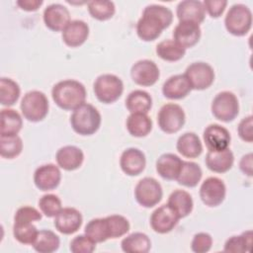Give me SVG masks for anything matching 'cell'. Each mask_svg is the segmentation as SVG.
<instances>
[{"mask_svg":"<svg viewBox=\"0 0 253 253\" xmlns=\"http://www.w3.org/2000/svg\"><path fill=\"white\" fill-rule=\"evenodd\" d=\"M173 22V12L160 4H149L136 23L137 37L143 42H152Z\"/></svg>","mask_w":253,"mask_h":253,"instance_id":"cell-1","label":"cell"},{"mask_svg":"<svg viewBox=\"0 0 253 253\" xmlns=\"http://www.w3.org/2000/svg\"><path fill=\"white\" fill-rule=\"evenodd\" d=\"M51 97L60 109L74 111L85 103L87 92L81 82L74 79H65L53 85Z\"/></svg>","mask_w":253,"mask_h":253,"instance_id":"cell-2","label":"cell"},{"mask_svg":"<svg viewBox=\"0 0 253 253\" xmlns=\"http://www.w3.org/2000/svg\"><path fill=\"white\" fill-rule=\"evenodd\" d=\"M69 122L76 133L86 136L98 131L101 126L102 117L93 105L84 103L72 112Z\"/></svg>","mask_w":253,"mask_h":253,"instance_id":"cell-3","label":"cell"},{"mask_svg":"<svg viewBox=\"0 0 253 253\" xmlns=\"http://www.w3.org/2000/svg\"><path fill=\"white\" fill-rule=\"evenodd\" d=\"M20 109L23 117L32 123L42 122L48 114L49 103L46 95L39 90L27 92L21 100Z\"/></svg>","mask_w":253,"mask_h":253,"instance_id":"cell-4","label":"cell"},{"mask_svg":"<svg viewBox=\"0 0 253 253\" xmlns=\"http://www.w3.org/2000/svg\"><path fill=\"white\" fill-rule=\"evenodd\" d=\"M93 91L101 103L112 104L118 101L123 95L124 82L115 74H101L94 81Z\"/></svg>","mask_w":253,"mask_h":253,"instance_id":"cell-5","label":"cell"},{"mask_svg":"<svg viewBox=\"0 0 253 253\" xmlns=\"http://www.w3.org/2000/svg\"><path fill=\"white\" fill-rule=\"evenodd\" d=\"M252 12L244 4H233L227 11L224 18L226 31L236 37L245 36L252 27Z\"/></svg>","mask_w":253,"mask_h":253,"instance_id":"cell-6","label":"cell"},{"mask_svg":"<svg viewBox=\"0 0 253 253\" xmlns=\"http://www.w3.org/2000/svg\"><path fill=\"white\" fill-rule=\"evenodd\" d=\"M213 117L223 123L232 122L239 114V102L236 95L230 91L217 93L211 105Z\"/></svg>","mask_w":253,"mask_h":253,"instance_id":"cell-7","label":"cell"},{"mask_svg":"<svg viewBox=\"0 0 253 253\" xmlns=\"http://www.w3.org/2000/svg\"><path fill=\"white\" fill-rule=\"evenodd\" d=\"M186 123V115L183 108L175 103L163 105L157 114L159 128L165 133L178 132Z\"/></svg>","mask_w":253,"mask_h":253,"instance_id":"cell-8","label":"cell"},{"mask_svg":"<svg viewBox=\"0 0 253 253\" xmlns=\"http://www.w3.org/2000/svg\"><path fill=\"white\" fill-rule=\"evenodd\" d=\"M163 197V190L160 183L153 177L140 179L134 188V199L138 205L150 209L155 207Z\"/></svg>","mask_w":253,"mask_h":253,"instance_id":"cell-9","label":"cell"},{"mask_svg":"<svg viewBox=\"0 0 253 253\" xmlns=\"http://www.w3.org/2000/svg\"><path fill=\"white\" fill-rule=\"evenodd\" d=\"M192 90H206L211 87L214 81V70L211 65L204 61L193 62L187 66L185 70Z\"/></svg>","mask_w":253,"mask_h":253,"instance_id":"cell-10","label":"cell"},{"mask_svg":"<svg viewBox=\"0 0 253 253\" xmlns=\"http://www.w3.org/2000/svg\"><path fill=\"white\" fill-rule=\"evenodd\" d=\"M199 195L204 205L215 208L223 203L226 196V186L221 179L209 177L202 183Z\"/></svg>","mask_w":253,"mask_h":253,"instance_id":"cell-11","label":"cell"},{"mask_svg":"<svg viewBox=\"0 0 253 253\" xmlns=\"http://www.w3.org/2000/svg\"><path fill=\"white\" fill-rule=\"evenodd\" d=\"M130 77L135 84L149 87L158 81L160 71L154 61L150 59H140L132 64L130 68Z\"/></svg>","mask_w":253,"mask_h":253,"instance_id":"cell-12","label":"cell"},{"mask_svg":"<svg viewBox=\"0 0 253 253\" xmlns=\"http://www.w3.org/2000/svg\"><path fill=\"white\" fill-rule=\"evenodd\" d=\"M34 183L36 187L43 192L54 190L61 181V172L58 165L47 163L39 166L34 172Z\"/></svg>","mask_w":253,"mask_h":253,"instance_id":"cell-13","label":"cell"},{"mask_svg":"<svg viewBox=\"0 0 253 253\" xmlns=\"http://www.w3.org/2000/svg\"><path fill=\"white\" fill-rule=\"evenodd\" d=\"M203 139L209 151H220L229 147L231 135L221 125L211 124L204 129Z\"/></svg>","mask_w":253,"mask_h":253,"instance_id":"cell-14","label":"cell"},{"mask_svg":"<svg viewBox=\"0 0 253 253\" xmlns=\"http://www.w3.org/2000/svg\"><path fill=\"white\" fill-rule=\"evenodd\" d=\"M179 217L170 209V207L165 204L157 209H155L149 219V223L153 231L159 234H165L172 231L179 222Z\"/></svg>","mask_w":253,"mask_h":253,"instance_id":"cell-15","label":"cell"},{"mask_svg":"<svg viewBox=\"0 0 253 253\" xmlns=\"http://www.w3.org/2000/svg\"><path fill=\"white\" fill-rule=\"evenodd\" d=\"M42 20L47 29L52 32H62L71 22L69 10L59 3L46 6L42 13Z\"/></svg>","mask_w":253,"mask_h":253,"instance_id":"cell-16","label":"cell"},{"mask_svg":"<svg viewBox=\"0 0 253 253\" xmlns=\"http://www.w3.org/2000/svg\"><path fill=\"white\" fill-rule=\"evenodd\" d=\"M83 222L81 212L75 208H62L54 216L55 229L65 235H70L79 230Z\"/></svg>","mask_w":253,"mask_h":253,"instance_id":"cell-17","label":"cell"},{"mask_svg":"<svg viewBox=\"0 0 253 253\" xmlns=\"http://www.w3.org/2000/svg\"><path fill=\"white\" fill-rule=\"evenodd\" d=\"M120 166L127 176H137L142 173L146 166L145 155L136 147L126 148L121 154Z\"/></svg>","mask_w":253,"mask_h":253,"instance_id":"cell-18","label":"cell"},{"mask_svg":"<svg viewBox=\"0 0 253 253\" xmlns=\"http://www.w3.org/2000/svg\"><path fill=\"white\" fill-rule=\"evenodd\" d=\"M201 36L200 25L193 22H179L173 31V40L185 49L196 45Z\"/></svg>","mask_w":253,"mask_h":253,"instance_id":"cell-19","label":"cell"},{"mask_svg":"<svg viewBox=\"0 0 253 253\" xmlns=\"http://www.w3.org/2000/svg\"><path fill=\"white\" fill-rule=\"evenodd\" d=\"M89 26L83 20H73L62 31V41L69 47H78L88 39Z\"/></svg>","mask_w":253,"mask_h":253,"instance_id":"cell-20","label":"cell"},{"mask_svg":"<svg viewBox=\"0 0 253 253\" xmlns=\"http://www.w3.org/2000/svg\"><path fill=\"white\" fill-rule=\"evenodd\" d=\"M179 22H193L198 25L204 22L206 11L203 2L199 0H183L176 7Z\"/></svg>","mask_w":253,"mask_h":253,"instance_id":"cell-21","label":"cell"},{"mask_svg":"<svg viewBox=\"0 0 253 253\" xmlns=\"http://www.w3.org/2000/svg\"><path fill=\"white\" fill-rule=\"evenodd\" d=\"M55 160L59 168L65 171H74L83 164L84 153L75 145H65L56 151Z\"/></svg>","mask_w":253,"mask_h":253,"instance_id":"cell-22","label":"cell"},{"mask_svg":"<svg viewBox=\"0 0 253 253\" xmlns=\"http://www.w3.org/2000/svg\"><path fill=\"white\" fill-rule=\"evenodd\" d=\"M191 91L192 87L185 74L172 75L162 85V94L169 100H181Z\"/></svg>","mask_w":253,"mask_h":253,"instance_id":"cell-23","label":"cell"},{"mask_svg":"<svg viewBox=\"0 0 253 253\" xmlns=\"http://www.w3.org/2000/svg\"><path fill=\"white\" fill-rule=\"evenodd\" d=\"M205 163L208 169L211 172L225 173L232 168L234 155L229 147L220 151H208Z\"/></svg>","mask_w":253,"mask_h":253,"instance_id":"cell-24","label":"cell"},{"mask_svg":"<svg viewBox=\"0 0 253 253\" xmlns=\"http://www.w3.org/2000/svg\"><path fill=\"white\" fill-rule=\"evenodd\" d=\"M183 160L174 153H164L156 160V171L158 175L168 181H174L177 179Z\"/></svg>","mask_w":253,"mask_h":253,"instance_id":"cell-25","label":"cell"},{"mask_svg":"<svg viewBox=\"0 0 253 253\" xmlns=\"http://www.w3.org/2000/svg\"><path fill=\"white\" fill-rule=\"evenodd\" d=\"M167 205L181 219L188 216L194 209L192 196L185 190H174L168 197Z\"/></svg>","mask_w":253,"mask_h":253,"instance_id":"cell-26","label":"cell"},{"mask_svg":"<svg viewBox=\"0 0 253 253\" xmlns=\"http://www.w3.org/2000/svg\"><path fill=\"white\" fill-rule=\"evenodd\" d=\"M176 149L186 158H197L203 152V143L197 133L187 131L178 137Z\"/></svg>","mask_w":253,"mask_h":253,"instance_id":"cell-27","label":"cell"},{"mask_svg":"<svg viewBox=\"0 0 253 253\" xmlns=\"http://www.w3.org/2000/svg\"><path fill=\"white\" fill-rule=\"evenodd\" d=\"M126 129L131 136L144 137L152 129V120L147 114L131 113L126 122Z\"/></svg>","mask_w":253,"mask_h":253,"instance_id":"cell-28","label":"cell"},{"mask_svg":"<svg viewBox=\"0 0 253 253\" xmlns=\"http://www.w3.org/2000/svg\"><path fill=\"white\" fill-rule=\"evenodd\" d=\"M125 105L130 114H147L152 108V97L148 92L141 89H136L131 91L126 96Z\"/></svg>","mask_w":253,"mask_h":253,"instance_id":"cell-29","label":"cell"},{"mask_svg":"<svg viewBox=\"0 0 253 253\" xmlns=\"http://www.w3.org/2000/svg\"><path fill=\"white\" fill-rule=\"evenodd\" d=\"M0 135H18L23 126L21 115L14 109L5 108L1 110Z\"/></svg>","mask_w":253,"mask_h":253,"instance_id":"cell-30","label":"cell"},{"mask_svg":"<svg viewBox=\"0 0 253 253\" xmlns=\"http://www.w3.org/2000/svg\"><path fill=\"white\" fill-rule=\"evenodd\" d=\"M121 247L126 253H147L151 249V240L143 232H132L122 240Z\"/></svg>","mask_w":253,"mask_h":253,"instance_id":"cell-31","label":"cell"},{"mask_svg":"<svg viewBox=\"0 0 253 253\" xmlns=\"http://www.w3.org/2000/svg\"><path fill=\"white\" fill-rule=\"evenodd\" d=\"M203 177V171L199 164L193 161H184L180 173L176 179L179 185L187 188L196 187Z\"/></svg>","mask_w":253,"mask_h":253,"instance_id":"cell-32","label":"cell"},{"mask_svg":"<svg viewBox=\"0 0 253 253\" xmlns=\"http://www.w3.org/2000/svg\"><path fill=\"white\" fill-rule=\"evenodd\" d=\"M60 245V239L55 232L49 229L39 230L38 236L33 243V248L39 253L55 252Z\"/></svg>","mask_w":253,"mask_h":253,"instance_id":"cell-33","label":"cell"},{"mask_svg":"<svg viewBox=\"0 0 253 253\" xmlns=\"http://www.w3.org/2000/svg\"><path fill=\"white\" fill-rule=\"evenodd\" d=\"M158 57L165 61H178L182 59L186 53V49L179 45L174 40H163L157 43L155 48Z\"/></svg>","mask_w":253,"mask_h":253,"instance_id":"cell-34","label":"cell"},{"mask_svg":"<svg viewBox=\"0 0 253 253\" xmlns=\"http://www.w3.org/2000/svg\"><path fill=\"white\" fill-rule=\"evenodd\" d=\"M21 95L19 84L11 78L1 77L0 79V103L4 107H11L16 104Z\"/></svg>","mask_w":253,"mask_h":253,"instance_id":"cell-35","label":"cell"},{"mask_svg":"<svg viewBox=\"0 0 253 253\" xmlns=\"http://www.w3.org/2000/svg\"><path fill=\"white\" fill-rule=\"evenodd\" d=\"M252 230L249 229L239 235L230 236L224 243L223 251L228 253L250 252L252 248Z\"/></svg>","mask_w":253,"mask_h":253,"instance_id":"cell-36","label":"cell"},{"mask_svg":"<svg viewBox=\"0 0 253 253\" xmlns=\"http://www.w3.org/2000/svg\"><path fill=\"white\" fill-rule=\"evenodd\" d=\"M88 12L92 18L98 21H107L116 13V6L113 1L92 0L87 2Z\"/></svg>","mask_w":253,"mask_h":253,"instance_id":"cell-37","label":"cell"},{"mask_svg":"<svg viewBox=\"0 0 253 253\" xmlns=\"http://www.w3.org/2000/svg\"><path fill=\"white\" fill-rule=\"evenodd\" d=\"M84 233L96 243H102L110 239L105 217H97L89 220L85 225Z\"/></svg>","mask_w":253,"mask_h":253,"instance_id":"cell-38","label":"cell"},{"mask_svg":"<svg viewBox=\"0 0 253 253\" xmlns=\"http://www.w3.org/2000/svg\"><path fill=\"white\" fill-rule=\"evenodd\" d=\"M23 150V140L19 135H0V155L6 159L16 158Z\"/></svg>","mask_w":253,"mask_h":253,"instance_id":"cell-39","label":"cell"},{"mask_svg":"<svg viewBox=\"0 0 253 253\" xmlns=\"http://www.w3.org/2000/svg\"><path fill=\"white\" fill-rule=\"evenodd\" d=\"M110 239H116L126 235L129 229L130 224L126 217L121 214H111L105 217Z\"/></svg>","mask_w":253,"mask_h":253,"instance_id":"cell-40","label":"cell"},{"mask_svg":"<svg viewBox=\"0 0 253 253\" xmlns=\"http://www.w3.org/2000/svg\"><path fill=\"white\" fill-rule=\"evenodd\" d=\"M39 230L33 223H14L13 224V235L14 238L26 245H33Z\"/></svg>","mask_w":253,"mask_h":253,"instance_id":"cell-41","label":"cell"},{"mask_svg":"<svg viewBox=\"0 0 253 253\" xmlns=\"http://www.w3.org/2000/svg\"><path fill=\"white\" fill-rule=\"evenodd\" d=\"M39 208L46 217H54L62 209L61 200L54 194H45L39 200Z\"/></svg>","mask_w":253,"mask_h":253,"instance_id":"cell-42","label":"cell"},{"mask_svg":"<svg viewBox=\"0 0 253 253\" xmlns=\"http://www.w3.org/2000/svg\"><path fill=\"white\" fill-rule=\"evenodd\" d=\"M42 211L31 206H23L19 208L14 214V223H33L41 220Z\"/></svg>","mask_w":253,"mask_h":253,"instance_id":"cell-43","label":"cell"},{"mask_svg":"<svg viewBox=\"0 0 253 253\" xmlns=\"http://www.w3.org/2000/svg\"><path fill=\"white\" fill-rule=\"evenodd\" d=\"M96 244L85 233L79 234L71 240L69 250L73 253H92L96 249Z\"/></svg>","mask_w":253,"mask_h":253,"instance_id":"cell-44","label":"cell"},{"mask_svg":"<svg viewBox=\"0 0 253 253\" xmlns=\"http://www.w3.org/2000/svg\"><path fill=\"white\" fill-rule=\"evenodd\" d=\"M212 246V237L208 232H198L191 242V250L195 253H207Z\"/></svg>","mask_w":253,"mask_h":253,"instance_id":"cell-45","label":"cell"},{"mask_svg":"<svg viewBox=\"0 0 253 253\" xmlns=\"http://www.w3.org/2000/svg\"><path fill=\"white\" fill-rule=\"evenodd\" d=\"M239 137L245 142L253 141V117L251 115L243 118L237 126Z\"/></svg>","mask_w":253,"mask_h":253,"instance_id":"cell-46","label":"cell"},{"mask_svg":"<svg viewBox=\"0 0 253 253\" xmlns=\"http://www.w3.org/2000/svg\"><path fill=\"white\" fill-rule=\"evenodd\" d=\"M205 11L208 13L211 18H219L226 6H227V1L226 0H205L203 2Z\"/></svg>","mask_w":253,"mask_h":253,"instance_id":"cell-47","label":"cell"},{"mask_svg":"<svg viewBox=\"0 0 253 253\" xmlns=\"http://www.w3.org/2000/svg\"><path fill=\"white\" fill-rule=\"evenodd\" d=\"M239 169L244 175H246L248 177H252V175H253V154L251 152L244 154L241 157V159L239 161Z\"/></svg>","mask_w":253,"mask_h":253,"instance_id":"cell-48","label":"cell"},{"mask_svg":"<svg viewBox=\"0 0 253 253\" xmlns=\"http://www.w3.org/2000/svg\"><path fill=\"white\" fill-rule=\"evenodd\" d=\"M42 0H18L16 4L24 11L35 12L42 5Z\"/></svg>","mask_w":253,"mask_h":253,"instance_id":"cell-49","label":"cell"}]
</instances>
